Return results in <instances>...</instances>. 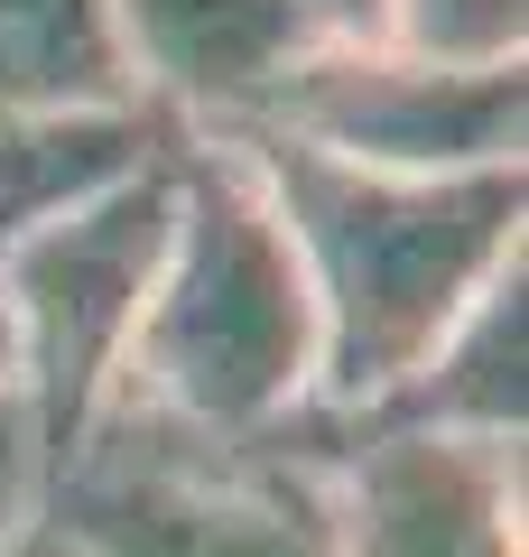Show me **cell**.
Instances as JSON below:
<instances>
[{"instance_id":"cell-1","label":"cell","mask_w":529,"mask_h":557,"mask_svg":"<svg viewBox=\"0 0 529 557\" xmlns=\"http://www.w3.org/2000/svg\"><path fill=\"white\" fill-rule=\"evenodd\" d=\"M242 149L297 251L316 307V418L362 428L399 399V381L446 344V325L492 278L529 260V168L483 177H372V168L307 159L288 139H223Z\"/></svg>"},{"instance_id":"cell-3","label":"cell","mask_w":529,"mask_h":557,"mask_svg":"<svg viewBox=\"0 0 529 557\" xmlns=\"http://www.w3.org/2000/svg\"><path fill=\"white\" fill-rule=\"evenodd\" d=\"M176 149L0 260V399L28 418L47 483L121 409L131 335H139L158 251H168V214H176Z\"/></svg>"},{"instance_id":"cell-12","label":"cell","mask_w":529,"mask_h":557,"mask_svg":"<svg viewBox=\"0 0 529 557\" xmlns=\"http://www.w3.org/2000/svg\"><path fill=\"white\" fill-rule=\"evenodd\" d=\"M0 557H94V548H84L57 511H28L20 530H0Z\"/></svg>"},{"instance_id":"cell-8","label":"cell","mask_w":529,"mask_h":557,"mask_svg":"<svg viewBox=\"0 0 529 557\" xmlns=\"http://www.w3.org/2000/svg\"><path fill=\"white\" fill-rule=\"evenodd\" d=\"M176 149V131L149 102H102V112H20L0 121V260L28 251L47 223H65L75 205L131 186L139 168H158Z\"/></svg>"},{"instance_id":"cell-10","label":"cell","mask_w":529,"mask_h":557,"mask_svg":"<svg viewBox=\"0 0 529 557\" xmlns=\"http://www.w3.org/2000/svg\"><path fill=\"white\" fill-rule=\"evenodd\" d=\"M372 38L428 65H529V0H381Z\"/></svg>"},{"instance_id":"cell-7","label":"cell","mask_w":529,"mask_h":557,"mask_svg":"<svg viewBox=\"0 0 529 557\" xmlns=\"http://www.w3.org/2000/svg\"><path fill=\"white\" fill-rule=\"evenodd\" d=\"M362 428H428V437L520 456V437H529V260L510 278H492L446 325V344L399 381V399L381 418H362Z\"/></svg>"},{"instance_id":"cell-6","label":"cell","mask_w":529,"mask_h":557,"mask_svg":"<svg viewBox=\"0 0 529 557\" xmlns=\"http://www.w3.org/2000/svg\"><path fill=\"white\" fill-rule=\"evenodd\" d=\"M102 10L131 94L176 139H251L297 65L334 47L307 0H102Z\"/></svg>"},{"instance_id":"cell-2","label":"cell","mask_w":529,"mask_h":557,"mask_svg":"<svg viewBox=\"0 0 529 557\" xmlns=\"http://www.w3.org/2000/svg\"><path fill=\"white\" fill-rule=\"evenodd\" d=\"M112 418H139L205 456H260V446L307 437L316 418L307 278L251 159L223 139L176 149L168 251H158Z\"/></svg>"},{"instance_id":"cell-5","label":"cell","mask_w":529,"mask_h":557,"mask_svg":"<svg viewBox=\"0 0 529 557\" xmlns=\"http://www.w3.org/2000/svg\"><path fill=\"white\" fill-rule=\"evenodd\" d=\"M325 557H520V456L428 428H307Z\"/></svg>"},{"instance_id":"cell-13","label":"cell","mask_w":529,"mask_h":557,"mask_svg":"<svg viewBox=\"0 0 529 557\" xmlns=\"http://www.w3.org/2000/svg\"><path fill=\"white\" fill-rule=\"evenodd\" d=\"M316 20H325V38H372L381 28V0H307Z\"/></svg>"},{"instance_id":"cell-4","label":"cell","mask_w":529,"mask_h":557,"mask_svg":"<svg viewBox=\"0 0 529 557\" xmlns=\"http://www.w3.org/2000/svg\"><path fill=\"white\" fill-rule=\"evenodd\" d=\"M251 139H288L372 177L529 168V65H428L381 38H334L288 75Z\"/></svg>"},{"instance_id":"cell-9","label":"cell","mask_w":529,"mask_h":557,"mask_svg":"<svg viewBox=\"0 0 529 557\" xmlns=\"http://www.w3.org/2000/svg\"><path fill=\"white\" fill-rule=\"evenodd\" d=\"M139 102L102 0H0V121Z\"/></svg>"},{"instance_id":"cell-11","label":"cell","mask_w":529,"mask_h":557,"mask_svg":"<svg viewBox=\"0 0 529 557\" xmlns=\"http://www.w3.org/2000/svg\"><path fill=\"white\" fill-rule=\"evenodd\" d=\"M28 511H47V456L28 437V418L0 399V530H20Z\"/></svg>"}]
</instances>
